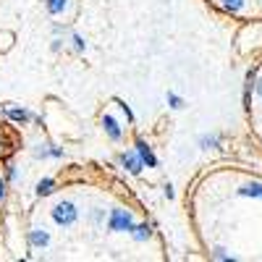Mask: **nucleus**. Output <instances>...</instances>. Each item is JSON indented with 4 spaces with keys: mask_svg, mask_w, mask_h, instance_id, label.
I'll use <instances>...</instances> for the list:
<instances>
[{
    "mask_svg": "<svg viewBox=\"0 0 262 262\" xmlns=\"http://www.w3.org/2000/svg\"><path fill=\"white\" fill-rule=\"evenodd\" d=\"M205 3L233 21H262V0H205Z\"/></svg>",
    "mask_w": 262,
    "mask_h": 262,
    "instance_id": "4",
    "label": "nucleus"
},
{
    "mask_svg": "<svg viewBox=\"0 0 262 262\" xmlns=\"http://www.w3.org/2000/svg\"><path fill=\"white\" fill-rule=\"evenodd\" d=\"M32 262H168V244L139 194L100 163H69L37 184L24 215Z\"/></svg>",
    "mask_w": 262,
    "mask_h": 262,
    "instance_id": "1",
    "label": "nucleus"
},
{
    "mask_svg": "<svg viewBox=\"0 0 262 262\" xmlns=\"http://www.w3.org/2000/svg\"><path fill=\"white\" fill-rule=\"evenodd\" d=\"M186 217L210 259H262V176L242 165H210L186 189Z\"/></svg>",
    "mask_w": 262,
    "mask_h": 262,
    "instance_id": "2",
    "label": "nucleus"
},
{
    "mask_svg": "<svg viewBox=\"0 0 262 262\" xmlns=\"http://www.w3.org/2000/svg\"><path fill=\"white\" fill-rule=\"evenodd\" d=\"M21 149V134L18 128L0 118V228L6 221V207H8V196H11V179H13V163Z\"/></svg>",
    "mask_w": 262,
    "mask_h": 262,
    "instance_id": "3",
    "label": "nucleus"
}]
</instances>
